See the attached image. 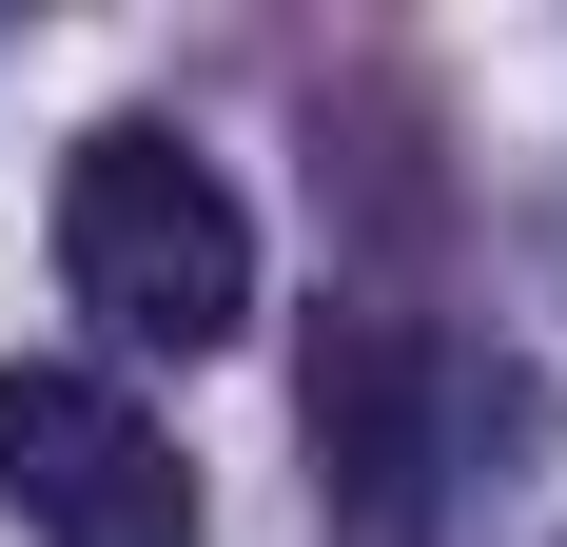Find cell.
Returning <instances> with one entry per match:
<instances>
[{"instance_id":"obj_1","label":"cell","mask_w":567,"mask_h":547,"mask_svg":"<svg viewBox=\"0 0 567 547\" xmlns=\"http://www.w3.org/2000/svg\"><path fill=\"white\" fill-rule=\"evenodd\" d=\"M59 293L117 352H235L255 332V216H235V176L196 137H157V117L79 137V176H59Z\"/></svg>"},{"instance_id":"obj_2","label":"cell","mask_w":567,"mask_h":547,"mask_svg":"<svg viewBox=\"0 0 567 547\" xmlns=\"http://www.w3.org/2000/svg\"><path fill=\"white\" fill-rule=\"evenodd\" d=\"M0 508L40 547H196V469L157 450V411L117 372H0Z\"/></svg>"}]
</instances>
